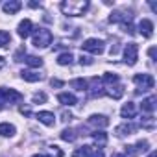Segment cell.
Segmentation results:
<instances>
[{"label":"cell","instance_id":"cell-1","mask_svg":"<svg viewBox=\"0 0 157 157\" xmlns=\"http://www.w3.org/2000/svg\"><path fill=\"white\" fill-rule=\"evenodd\" d=\"M87 8H89L87 0H63L59 4V10L68 17H80L87 11Z\"/></svg>","mask_w":157,"mask_h":157},{"label":"cell","instance_id":"cell-2","mask_svg":"<svg viewBox=\"0 0 157 157\" xmlns=\"http://www.w3.org/2000/svg\"><path fill=\"white\" fill-rule=\"evenodd\" d=\"M22 102V94L15 89H4L0 87V109H2L4 105H11V104H19Z\"/></svg>","mask_w":157,"mask_h":157},{"label":"cell","instance_id":"cell-3","mask_svg":"<svg viewBox=\"0 0 157 157\" xmlns=\"http://www.w3.org/2000/svg\"><path fill=\"white\" fill-rule=\"evenodd\" d=\"M133 82H135V85L139 87L137 93L150 91V89H153V85H155V80H153L151 74H135V76H133Z\"/></svg>","mask_w":157,"mask_h":157},{"label":"cell","instance_id":"cell-4","mask_svg":"<svg viewBox=\"0 0 157 157\" xmlns=\"http://www.w3.org/2000/svg\"><path fill=\"white\" fill-rule=\"evenodd\" d=\"M48 44H52V32L46 28H39L33 35V46L37 48H46Z\"/></svg>","mask_w":157,"mask_h":157},{"label":"cell","instance_id":"cell-5","mask_svg":"<svg viewBox=\"0 0 157 157\" xmlns=\"http://www.w3.org/2000/svg\"><path fill=\"white\" fill-rule=\"evenodd\" d=\"M82 50L91 52V54H94V56H100V54H104L105 44H104V41H100V39H87V41L82 44Z\"/></svg>","mask_w":157,"mask_h":157},{"label":"cell","instance_id":"cell-6","mask_svg":"<svg viewBox=\"0 0 157 157\" xmlns=\"http://www.w3.org/2000/svg\"><path fill=\"white\" fill-rule=\"evenodd\" d=\"M137 59H139V46H137L135 43L126 44V48H124V61H126L129 67H133V65L137 63Z\"/></svg>","mask_w":157,"mask_h":157},{"label":"cell","instance_id":"cell-7","mask_svg":"<svg viewBox=\"0 0 157 157\" xmlns=\"http://www.w3.org/2000/svg\"><path fill=\"white\" fill-rule=\"evenodd\" d=\"M135 131H137V126H135V124H131V122H124V124H120V126H117V128H115V133H117L118 137L133 135Z\"/></svg>","mask_w":157,"mask_h":157},{"label":"cell","instance_id":"cell-8","mask_svg":"<svg viewBox=\"0 0 157 157\" xmlns=\"http://www.w3.org/2000/svg\"><path fill=\"white\" fill-rule=\"evenodd\" d=\"M139 32H140V35H144L146 39L151 37V33H153V22H151L150 19H142V21L139 22Z\"/></svg>","mask_w":157,"mask_h":157},{"label":"cell","instance_id":"cell-9","mask_svg":"<svg viewBox=\"0 0 157 157\" xmlns=\"http://www.w3.org/2000/svg\"><path fill=\"white\" fill-rule=\"evenodd\" d=\"M87 124L93 126V128H105V126L109 124V120H107V117H104V115H91L89 120H87Z\"/></svg>","mask_w":157,"mask_h":157},{"label":"cell","instance_id":"cell-10","mask_svg":"<svg viewBox=\"0 0 157 157\" xmlns=\"http://www.w3.org/2000/svg\"><path fill=\"white\" fill-rule=\"evenodd\" d=\"M32 28H33V24H32V21L30 19H24L21 24H19V28H17V33H19V37H22V39H26L30 33H32Z\"/></svg>","mask_w":157,"mask_h":157},{"label":"cell","instance_id":"cell-11","mask_svg":"<svg viewBox=\"0 0 157 157\" xmlns=\"http://www.w3.org/2000/svg\"><path fill=\"white\" fill-rule=\"evenodd\" d=\"M37 120L43 122V124L48 126V128H52V126L56 124V117H54V113H50V111H39V113H37Z\"/></svg>","mask_w":157,"mask_h":157},{"label":"cell","instance_id":"cell-12","mask_svg":"<svg viewBox=\"0 0 157 157\" xmlns=\"http://www.w3.org/2000/svg\"><path fill=\"white\" fill-rule=\"evenodd\" d=\"M21 8H22V4L19 2V0H10V2H4V4H2V10H4V13H10V15L17 13Z\"/></svg>","mask_w":157,"mask_h":157},{"label":"cell","instance_id":"cell-13","mask_svg":"<svg viewBox=\"0 0 157 157\" xmlns=\"http://www.w3.org/2000/svg\"><path fill=\"white\" fill-rule=\"evenodd\" d=\"M135 113H137V109H135V104H131V102H128V104H124L122 105V109H120V115H122V118H135Z\"/></svg>","mask_w":157,"mask_h":157},{"label":"cell","instance_id":"cell-14","mask_svg":"<svg viewBox=\"0 0 157 157\" xmlns=\"http://www.w3.org/2000/svg\"><path fill=\"white\" fill-rule=\"evenodd\" d=\"M57 100H59V102H61L63 105H68V107H70V105H76V104H78V98H76V96H74L72 93H61V94L57 96Z\"/></svg>","mask_w":157,"mask_h":157},{"label":"cell","instance_id":"cell-15","mask_svg":"<svg viewBox=\"0 0 157 157\" xmlns=\"http://www.w3.org/2000/svg\"><path fill=\"white\" fill-rule=\"evenodd\" d=\"M21 76H22V80H24V82H32V83L43 80V76H41L39 72H35V70H22Z\"/></svg>","mask_w":157,"mask_h":157},{"label":"cell","instance_id":"cell-16","mask_svg":"<svg viewBox=\"0 0 157 157\" xmlns=\"http://www.w3.org/2000/svg\"><path fill=\"white\" fill-rule=\"evenodd\" d=\"M155 102H157V98H155V96H148V98H144V100H142L140 109H142L144 113H153V109H155Z\"/></svg>","mask_w":157,"mask_h":157},{"label":"cell","instance_id":"cell-17","mask_svg":"<svg viewBox=\"0 0 157 157\" xmlns=\"http://www.w3.org/2000/svg\"><path fill=\"white\" fill-rule=\"evenodd\" d=\"M93 140H94V144L98 146V148H104L105 144H107V133H104V131H94L93 133Z\"/></svg>","mask_w":157,"mask_h":157},{"label":"cell","instance_id":"cell-18","mask_svg":"<svg viewBox=\"0 0 157 157\" xmlns=\"http://www.w3.org/2000/svg\"><path fill=\"white\" fill-rule=\"evenodd\" d=\"M15 131H17L15 126L10 124V122H2V124H0V135H2V137H13Z\"/></svg>","mask_w":157,"mask_h":157},{"label":"cell","instance_id":"cell-19","mask_svg":"<svg viewBox=\"0 0 157 157\" xmlns=\"http://www.w3.org/2000/svg\"><path fill=\"white\" fill-rule=\"evenodd\" d=\"M102 82H104L105 85L113 87L115 83H118V74H115V72H105V74L102 76Z\"/></svg>","mask_w":157,"mask_h":157},{"label":"cell","instance_id":"cell-20","mask_svg":"<svg viewBox=\"0 0 157 157\" xmlns=\"http://www.w3.org/2000/svg\"><path fill=\"white\" fill-rule=\"evenodd\" d=\"M126 19L131 21V15H124L122 11H113L109 17V22H126Z\"/></svg>","mask_w":157,"mask_h":157},{"label":"cell","instance_id":"cell-21","mask_svg":"<svg viewBox=\"0 0 157 157\" xmlns=\"http://www.w3.org/2000/svg\"><path fill=\"white\" fill-rule=\"evenodd\" d=\"M93 153V150H91V146H80V148H76L74 150V153H72V157H89Z\"/></svg>","mask_w":157,"mask_h":157},{"label":"cell","instance_id":"cell-22","mask_svg":"<svg viewBox=\"0 0 157 157\" xmlns=\"http://www.w3.org/2000/svg\"><path fill=\"white\" fill-rule=\"evenodd\" d=\"M26 65L32 67V68H37V67H43V59L37 57V56H26Z\"/></svg>","mask_w":157,"mask_h":157},{"label":"cell","instance_id":"cell-23","mask_svg":"<svg viewBox=\"0 0 157 157\" xmlns=\"http://www.w3.org/2000/svg\"><path fill=\"white\" fill-rule=\"evenodd\" d=\"M107 94H109L111 98L118 100V98H122V94H124V87H122V85H115V87H109Z\"/></svg>","mask_w":157,"mask_h":157},{"label":"cell","instance_id":"cell-24","mask_svg":"<svg viewBox=\"0 0 157 157\" xmlns=\"http://www.w3.org/2000/svg\"><path fill=\"white\" fill-rule=\"evenodd\" d=\"M76 137H78V135H76V131H74V129H70V128L61 131V139H63L65 142H72V140H76Z\"/></svg>","mask_w":157,"mask_h":157},{"label":"cell","instance_id":"cell-25","mask_svg":"<svg viewBox=\"0 0 157 157\" xmlns=\"http://www.w3.org/2000/svg\"><path fill=\"white\" fill-rule=\"evenodd\" d=\"M70 85H72L76 91H87V82L82 80V78H78V80H72Z\"/></svg>","mask_w":157,"mask_h":157},{"label":"cell","instance_id":"cell-26","mask_svg":"<svg viewBox=\"0 0 157 157\" xmlns=\"http://www.w3.org/2000/svg\"><path fill=\"white\" fill-rule=\"evenodd\" d=\"M74 61V56L70 54V52H67V54H59V57H57V63L59 65H70Z\"/></svg>","mask_w":157,"mask_h":157},{"label":"cell","instance_id":"cell-27","mask_svg":"<svg viewBox=\"0 0 157 157\" xmlns=\"http://www.w3.org/2000/svg\"><path fill=\"white\" fill-rule=\"evenodd\" d=\"M10 43H11V35L4 30H0V48H6Z\"/></svg>","mask_w":157,"mask_h":157},{"label":"cell","instance_id":"cell-28","mask_svg":"<svg viewBox=\"0 0 157 157\" xmlns=\"http://www.w3.org/2000/svg\"><path fill=\"white\" fill-rule=\"evenodd\" d=\"M133 148H135V151H137V153H139V151H146V150L150 148V142H148V140H139Z\"/></svg>","mask_w":157,"mask_h":157},{"label":"cell","instance_id":"cell-29","mask_svg":"<svg viewBox=\"0 0 157 157\" xmlns=\"http://www.w3.org/2000/svg\"><path fill=\"white\" fill-rule=\"evenodd\" d=\"M48 153H50V157H63V151H61L59 146H56V144L48 146Z\"/></svg>","mask_w":157,"mask_h":157},{"label":"cell","instance_id":"cell-30","mask_svg":"<svg viewBox=\"0 0 157 157\" xmlns=\"http://www.w3.org/2000/svg\"><path fill=\"white\" fill-rule=\"evenodd\" d=\"M33 104H44L46 102V94L44 93H37V94H33Z\"/></svg>","mask_w":157,"mask_h":157},{"label":"cell","instance_id":"cell-31","mask_svg":"<svg viewBox=\"0 0 157 157\" xmlns=\"http://www.w3.org/2000/svg\"><path fill=\"white\" fill-rule=\"evenodd\" d=\"M122 30H124L126 33H135V30H133V24H131V21H128V22H122Z\"/></svg>","mask_w":157,"mask_h":157},{"label":"cell","instance_id":"cell-32","mask_svg":"<svg viewBox=\"0 0 157 157\" xmlns=\"http://www.w3.org/2000/svg\"><path fill=\"white\" fill-rule=\"evenodd\" d=\"M80 63H82V65H93V59L87 57V56H82V57H80Z\"/></svg>","mask_w":157,"mask_h":157},{"label":"cell","instance_id":"cell-33","mask_svg":"<svg viewBox=\"0 0 157 157\" xmlns=\"http://www.w3.org/2000/svg\"><path fill=\"white\" fill-rule=\"evenodd\" d=\"M50 85H52V87H63V82H61V80H56V78H52V80H50Z\"/></svg>","mask_w":157,"mask_h":157},{"label":"cell","instance_id":"cell-34","mask_svg":"<svg viewBox=\"0 0 157 157\" xmlns=\"http://www.w3.org/2000/svg\"><path fill=\"white\" fill-rule=\"evenodd\" d=\"M19 111H21L22 115H26V117H30V115H32V109H30L28 105H26V107H24V105H21V109H19Z\"/></svg>","mask_w":157,"mask_h":157},{"label":"cell","instance_id":"cell-35","mask_svg":"<svg viewBox=\"0 0 157 157\" xmlns=\"http://www.w3.org/2000/svg\"><path fill=\"white\" fill-rule=\"evenodd\" d=\"M89 157H105V155H104V151H102V150H96V151H94V153H91Z\"/></svg>","mask_w":157,"mask_h":157},{"label":"cell","instance_id":"cell-36","mask_svg":"<svg viewBox=\"0 0 157 157\" xmlns=\"http://www.w3.org/2000/svg\"><path fill=\"white\" fill-rule=\"evenodd\" d=\"M61 117H63V120H65V122H68V120L72 118V115H70V113H67V111H63V115H61Z\"/></svg>","mask_w":157,"mask_h":157},{"label":"cell","instance_id":"cell-37","mask_svg":"<svg viewBox=\"0 0 157 157\" xmlns=\"http://www.w3.org/2000/svg\"><path fill=\"white\" fill-rule=\"evenodd\" d=\"M148 54H150V57H151V59H155V48H150V50H148Z\"/></svg>","mask_w":157,"mask_h":157},{"label":"cell","instance_id":"cell-38","mask_svg":"<svg viewBox=\"0 0 157 157\" xmlns=\"http://www.w3.org/2000/svg\"><path fill=\"white\" fill-rule=\"evenodd\" d=\"M148 157H157V151H150V155Z\"/></svg>","mask_w":157,"mask_h":157},{"label":"cell","instance_id":"cell-39","mask_svg":"<svg viewBox=\"0 0 157 157\" xmlns=\"http://www.w3.org/2000/svg\"><path fill=\"white\" fill-rule=\"evenodd\" d=\"M113 157H126V155H124V153H115Z\"/></svg>","mask_w":157,"mask_h":157},{"label":"cell","instance_id":"cell-40","mask_svg":"<svg viewBox=\"0 0 157 157\" xmlns=\"http://www.w3.org/2000/svg\"><path fill=\"white\" fill-rule=\"evenodd\" d=\"M2 67H4V59H2V57H0V68H2Z\"/></svg>","mask_w":157,"mask_h":157},{"label":"cell","instance_id":"cell-41","mask_svg":"<svg viewBox=\"0 0 157 157\" xmlns=\"http://www.w3.org/2000/svg\"><path fill=\"white\" fill-rule=\"evenodd\" d=\"M33 157H46V155H41V153H39V155H33Z\"/></svg>","mask_w":157,"mask_h":157}]
</instances>
